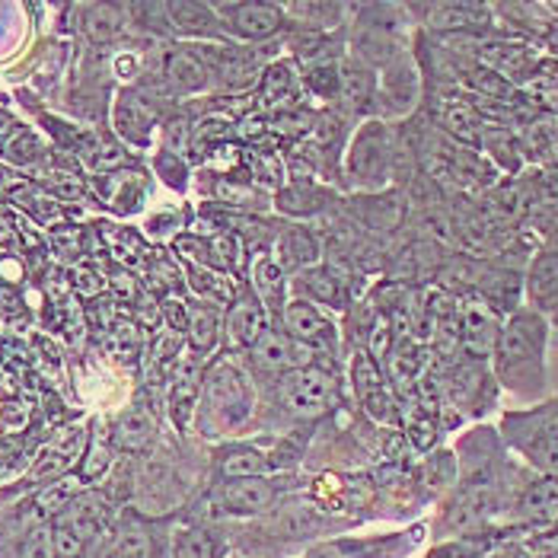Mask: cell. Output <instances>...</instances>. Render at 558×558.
<instances>
[{
	"instance_id": "obj_1",
	"label": "cell",
	"mask_w": 558,
	"mask_h": 558,
	"mask_svg": "<svg viewBox=\"0 0 558 558\" xmlns=\"http://www.w3.org/2000/svg\"><path fill=\"white\" fill-rule=\"evenodd\" d=\"M549 319L530 306L514 310L501 323V336L492 351V374L498 387L508 389L520 402L533 405L546 396V348Z\"/></svg>"
},
{
	"instance_id": "obj_2",
	"label": "cell",
	"mask_w": 558,
	"mask_h": 558,
	"mask_svg": "<svg viewBox=\"0 0 558 558\" xmlns=\"http://www.w3.org/2000/svg\"><path fill=\"white\" fill-rule=\"evenodd\" d=\"M258 380L233 354H220L205 371V387L198 399L195 422L205 437L240 434L258 418Z\"/></svg>"
},
{
	"instance_id": "obj_3",
	"label": "cell",
	"mask_w": 558,
	"mask_h": 558,
	"mask_svg": "<svg viewBox=\"0 0 558 558\" xmlns=\"http://www.w3.org/2000/svg\"><path fill=\"white\" fill-rule=\"evenodd\" d=\"M339 402V377L319 364H306L298 371L271 380V405L288 422H319Z\"/></svg>"
},
{
	"instance_id": "obj_4",
	"label": "cell",
	"mask_w": 558,
	"mask_h": 558,
	"mask_svg": "<svg viewBox=\"0 0 558 558\" xmlns=\"http://www.w3.org/2000/svg\"><path fill=\"white\" fill-rule=\"evenodd\" d=\"M396 170V144L392 131L380 119H367L361 129L351 134L344 150V175L351 189L361 192H380L387 189Z\"/></svg>"
},
{
	"instance_id": "obj_5",
	"label": "cell",
	"mask_w": 558,
	"mask_h": 558,
	"mask_svg": "<svg viewBox=\"0 0 558 558\" xmlns=\"http://www.w3.org/2000/svg\"><path fill=\"white\" fill-rule=\"evenodd\" d=\"M109 520L112 508L102 495L86 492L77 495L61 514L51 517V543H54V558H86L89 549L109 536Z\"/></svg>"
},
{
	"instance_id": "obj_6",
	"label": "cell",
	"mask_w": 558,
	"mask_h": 558,
	"mask_svg": "<svg viewBox=\"0 0 558 558\" xmlns=\"http://www.w3.org/2000/svg\"><path fill=\"white\" fill-rule=\"evenodd\" d=\"M278 498H281V485L271 475L215 482V488L208 492L211 514L217 517H258L271 511Z\"/></svg>"
},
{
	"instance_id": "obj_7",
	"label": "cell",
	"mask_w": 558,
	"mask_h": 558,
	"mask_svg": "<svg viewBox=\"0 0 558 558\" xmlns=\"http://www.w3.org/2000/svg\"><path fill=\"white\" fill-rule=\"evenodd\" d=\"M246 367L253 371V377H262V380H278L281 374L288 371H298V367H306V364H316V354L310 348H303L298 339H291L281 326L271 323V329L258 339L246 354Z\"/></svg>"
},
{
	"instance_id": "obj_8",
	"label": "cell",
	"mask_w": 558,
	"mask_h": 558,
	"mask_svg": "<svg viewBox=\"0 0 558 558\" xmlns=\"http://www.w3.org/2000/svg\"><path fill=\"white\" fill-rule=\"evenodd\" d=\"M217 20L223 26L227 39H240V43H265L271 36H278L288 23L284 7L278 3H215Z\"/></svg>"
},
{
	"instance_id": "obj_9",
	"label": "cell",
	"mask_w": 558,
	"mask_h": 558,
	"mask_svg": "<svg viewBox=\"0 0 558 558\" xmlns=\"http://www.w3.org/2000/svg\"><path fill=\"white\" fill-rule=\"evenodd\" d=\"M351 384H354L364 415H371L377 425H396L399 422L396 389L389 387L377 357H371L367 351H354V357H351Z\"/></svg>"
},
{
	"instance_id": "obj_10",
	"label": "cell",
	"mask_w": 558,
	"mask_h": 558,
	"mask_svg": "<svg viewBox=\"0 0 558 558\" xmlns=\"http://www.w3.org/2000/svg\"><path fill=\"white\" fill-rule=\"evenodd\" d=\"M275 326H281L291 339H298L303 348H310L313 354H329V357H336V351H339V326H336V319L323 310V306H316V303L310 301H294L284 306V313H281V319L275 323Z\"/></svg>"
},
{
	"instance_id": "obj_11",
	"label": "cell",
	"mask_w": 558,
	"mask_h": 558,
	"mask_svg": "<svg viewBox=\"0 0 558 558\" xmlns=\"http://www.w3.org/2000/svg\"><path fill=\"white\" fill-rule=\"evenodd\" d=\"M271 329V316L262 306L253 288H240V294L230 301V310L223 313V339H227V354H246L253 344Z\"/></svg>"
},
{
	"instance_id": "obj_12",
	"label": "cell",
	"mask_w": 558,
	"mask_h": 558,
	"mask_svg": "<svg viewBox=\"0 0 558 558\" xmlns=\"http://www.w3.org/2000/svg\"><path fill=\"white\" fill-rule=\"evenodd\" d=\"M523 294L530 310L543 313L549 323L558 319V246H543L536 250L530 265H526V275H523Z\"/></svg>"
},
{
	"instance_id": "obj_13",
	"label": "cell",
	"mask_w": 558,
	"mask_h": 558,
	"mask_svg": "<svg viewBox=\"0 0 558 558\" xmlns=\"http://www.w3.org/2000/svg\"><path fill=\"white\" fill-rule=\"evenodd\" d=\"M291 294H294V301H310L323 310H348V303H351L348 278L336 265H326V262L294 275Z\"/></svg>"
},
{
	"instance_id": "obj_14",
	"label": "cell",
	"mask_w": 558,
	"mask_h": 558,
	"mask_svg": "<svg viewBox=\"0 0 558 558\" xmlns=\"http://www.w3.org/2000/svg\"><path fill=\"white\" fill-rule=\"evenodd\" d=\"M520 430H526L517 437L520 450L546 473L558 475V405H543L539 412L526 415V425Z\"/></svg>"
},
{
	"instance_id": "obj_15",
	"label": "cell",
	"mask_w": 558,
	"mask_h": 558,
	"mask_svg": "<svg viewBox=\"0 0 558 558\" xmlns=\"http://www.w3.org/2000/svg\"><path fill=\"white\" fill-rule=\"evenodd\" d=\"M380 109L387 112L389 119L405 116L415 99H418V68L409 54H396L392 61H387L384 68V86L377 93Z\"/></svg>"
},
{
	"instance_id": "obj_16",
	"label": "cell",
	"mask_w": 558,
	"mask_h": 558,
	"mask_svg": "<svg viewBox=\"0 0 558 558\" xmlns=\"http://www.w3.org/2000/svg\"><path fill=\"white\" fill-rule=\"evenodd\" d=\"M278 470L271 450H262L256 444H227L220 447L215 457L217 482H230V478H258V475H271Z\"/></svg>"
},
{
	"instance_id": "obj_17",
	"label": "cell",
	"mask_w": 558,
	"mask_h": 558,
	"mask_svg": "<svg viewBox=\"0 0 558 558\" xmlns=\"http://www.w3.org/2000/svg\"><path fill=\"white\" fill-rule=\"evenodd\" d=\"M160 549H163V543L150 523L137 520V517H125L109 533L102 553L96 558H160Z\"/></svg>"
},
{
	"instance_id": "obj_18",
	"label": "cell",
	"mask_w": 558,
	"mask_h": 558,
	"mask_svg": "<svg viewBox=\"0 0 558 558\" xmlns=\"http://www.w3.org/2000/svg\"><path fill=\"white\" fill-rule=\"evenodd\" d=\"M275 253H278V256H275L278 258V265H281L288 275H301V271H306V268H313V265L323 262V240H319V233H316L313 227H306V223H291V227L281 230Z\"/></svg>"
},
{
	"instance_id": "obj_19",
	"label": "cell",
	"mask_w": 558,
	"mask_h": 558,
	"mask_svg": "<svg viewBox=\"0 0 558 558\" xmlns=\"http://www.w3.org/2000/svg\"><path fill=\"white\" fill-rule=\"evenodd\" d=\"M291 275L278 265V258L275 256H258L253 262V275H250V288H253V294H256L262 306L268 310V316H271V323H278L281 319V313H284V306L291 303V281H288Z\"/></svg>"
},
{
	"instance_id": "obj_20",
	"label": "cell",
	"mask_w": 558,
	"mask_h": 558,
	"mask_svg": "<svg viewBox=\"0 0 558 558\" xmlns=\"http://www.w3.org/2000/svg\"><path fill=\"white\" fill-rule=\"evenodd\" d=\"M185 336H189V348L198 357H211L220 336H223V313L217 303L198 301L189 306V319H185Z\"/></svg>"
},
{
	"instance_id": "obj_21",
	"label": "cell",
	"mask_w": 558,
	"mask_h": 558,
	"mask_svg": "<svg viewBox=\"0 0 558 558\" xmlns=\"http://www.w3.org/2000/svg\"><path fill=\"white\" fill-rule=\"evenodd\" d=\"M172 558H223L227 539L215 523H192L179 533H172Z\"/></svg>"
},
{
	"instance_id": "obj_22",
	"label": "cell",
	"mask_w": 558,
	"mask_h": 558,
	"mask_svg": "<svg viewBox=\"0 0 558 558\" xmlns=\"http://www.w3.org/2000/svg\"><path fill=\"white\" fill-rule=\"evenodd\" d=\"M172 29L182 36H198V39H223V26L217 20L215 3H167Z\"/></svg>"
},
{
	"instance_id": "obj_23",
	"label": "cell",
	"mask_w": 558,
	"mask_h": 558,
	"mask_svg": "<svg viewBox=\"0 0 558 558\" xmlns=\"http://www.w3.org/2000/svg\"><path fill=\"white\" fill-rule=\"evenodd\" d=\"M418 10L425 13V23L437 33H460L488 23V7L482 3H430Z\"/></svg>"
},
{
	"instance_id": "obj_24",
	"label": "cell",
	"mask_w": 558,
	"mask_h": 558,
	"mask_svg": "<svg viewBox=\"0 0 558 558\" xmlns=\"http://www.w3.org/2000/svg\"><path fill=\"white\" fill-rule=\"evenodd\" d=\"M163 77L167 84L179 93V96H189V93H202L211 84V68L195 54V51H172L163 64Z\"/></svg>"
},
{
	"instance_id": "obj_25",
	"label": "cell",
	"mask_w": 558,
	"mask_h": 558,
	"mask_svg": "<svg viewBox=\"0 0 558 558\" xmlns=\"http://www.w3.org/2000/svg\"><path fill=\"white\" fill-rule=\"evenodd\" d=\"M157 434V422H154V412L147 405H131L129 412H122V418L116 422V430H112V444L129 450V453H141L150 447Z\"/></svg>"
},
{
	"instance_id": "obj_26",
	"label": "cell",
	"mask_w": 558,
	"mask_h": 558,
	"mask_svg": "<svg viewBox=\"0 0 558 558\" xmlns=\"http://www.w3.org/2000/svg\"><path fill=\"white\" fill-rule=\"evenodd\" d=\"M298 68L291 61H275L262 81H258V96H262V106L265 109H284L294 96H298Z\"/></svg>"
},
{
	"instance_id": "obj_27",
	"label": "cell",
	"mask_w": 558,
	"mask_h": 558,
	"mask_svg": "<svg viewBox=\"0 0 558 558\" xmlns=\"http://www.w3.org/2000/svg\"><path fill=\"white\" fill-rule=\"evenodd\" d=\"M275 205H278L281 215L313 217L332 205V192H326L319 185H310V182H294V185H288V189L278 192V202Z\"/></svg>"
},
{
	"instance_id": "obj_28",
	"label": "cell",
	"mask_w": 558,
	"mask_h": 558,
	"mask_svg": "<svg viewBox=\"0 0 558 558\" xmlns=\"http://www.w3.org/2000/svg\"><path fill=\"white\" fill-rule=\"evenodd\" d=\"M116 122H119V131H122L129 141H134V144H147V134L154 129L150 109H147L144 99L134 96V93H122L119 109H116Z\"/></svg>"
},
{
	"instance_id": "obj_29",
	"label": "cell",
	"mask_w": 558,
	"mask_h": 558,
	"mask_svg": "<svg viewBox=\"0 0 558 558\" xmlns=\"http://www.w3.org/2000/svg\"><path fill=\"white\" fill-rule=\"evenodd\" d=\"M342 3H288L284 13L294 16V23L310 26V29H329V26H339V20L344 16Z\"/></svg>"
},
{
	"instance_id": "obj_30",
	"label": "cell",
	"mask_w": 558,
	"mask_h": 558,
	"mask_svg": "<svg viewBox=\"0 0 558 558\" xmlns=\"http://www.w3.org/2000/svg\"><path fill=\"white\" fill-rule=\"evenodd\" d=\"M109 453H112V430L102 428V422L93 425V437H89V447H86L84 466H81V478L93 482L106 473L109 466Z\"/></svg>"
},
{
	"instance_id": "obj_31",
	"label": "cell",
	"mask_w": 558,
	"mask_h": 558,
	"mask_svg": "<svg viewBox=\"0 0 558 558\" xmlns=\"http://www.w3.org/2000/svg\"><path fill=\"white\" fill-rule=\"evenodd\" d=\"M523 508H526V514L530 517H543V520H549V517L558 514V485L556 482H536L533 488H526V495H523Z\"/></svg>"
},
{
	"instance_id": "obj_32",
	"label": "cell",
	"mask_w": 558,
	"mask_h": 558,
	"mask_svg": "<svg viewBox=\"0 0 558 558\" xmlns=\"http://www.w3.org/2000/svg\"><path fill=\"white\" fill-rule=\"evenodd\" d=\"M86 29L93 33V39H112L122 29V16L116 7H89Z\"/></svg>"
},
{
	"instance_id": "obj_33",
	"label": "cell",
	"mask_w": 558,
	"mask_h": 558,
	"mask_svg": "<svg viewBox=\"0 0 558 558\" xmlns=\"http://www.w3.org/2000/svg\"><path fill=\"white\" fill-rule=\"evenodd\" d=\"M7 160H13V163H36L39 157H43V144L29 134V131H23V134H16L10 144H7Z\"/></svg>"
},
{
	"instance_id": "obj_34",
	"label": "cell",
	"mask_w": 558,
	"mask_h": 558,
	"mask_svg": "<svg viewBox=\"0 0 558 558\" xmlns=\"http://www.w3.org/2000/svg\"><path fill=\"white\" fill-rule=\"evenodd\" d=\"M157 172L170 182L172 189H185V163L175 150H163L157 157Z\"/></svg>"
}]
</instances>
